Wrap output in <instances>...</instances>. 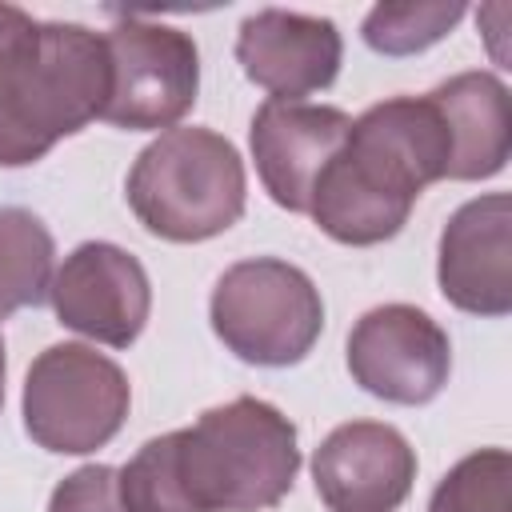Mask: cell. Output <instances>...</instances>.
<instances>
[{
	"label": "cell",
	"mask_w": 512,
	"mask_h": 512,
	"mask_svg": "<svg viewBox=\"0 0 512 512\" xmlns=\"http://www.w3.org/2000/svg\"><path fill=\"white\" fill-rule=\"evenodd\" d=\"M296 472V424L268 400L236 396L140 444L116 468V488L124 512H264L292 492Z\"/></svg>",
	"instance_id": "cell-1"
},
{
	"label": "cell",
	"mask_w": 512,
	"mask_h": 512,
	"mask_svg": "<svg viewBox=\"0 0 512 512\" xmlns=\"http://www.w3.org/2000/svg\"><path fill=\"white\" fill-rule=\"evenodd\" d=\"M448 128L428 96H392L352 120L348 140L320 172L308 216L336 244L368 248L392 240L416 196L448 180Z\"/></svg>",
	"instance_id": "cell-2"
},
{
	"label": "cell",
	"mask_w": 512,
	"mask_h": 512,
	"mask_svg": "<svg viewBox=\"0 0 512 512\" xmlns=\"http://www.w3.org/2000/svg\"><path fill=\"white\" fill-rule=\"evenodd\" d=\"M108 92L104 32L0 4V168L44 160L64 136L104 116Z\"/></svg>",
	"instance_id": "cell-3"
},
{
	"label": "cell",
	"mask_w": 512,
	"mask_h": 512,
	"mask_svg": "<svg viewBox=\"0 0 512 512\" xmlns=\"http://www.w3.org/2000/svg\"><path fill=\"white\" fill-rule=\"evenodd\" d=\"M124 196L144 232L172 244H200L244 216L248 176L228 136L192 124L160 132L136 156Z\"/></svg>",
	"instance_id": "cell-4"
},
{
	"label": "cell",
	"mask_w": 512,
	"mask_h": 512,
	"mask_svg": "<svg viewBox=\"0 0 512 512\" xmlns=\"http://www.w3.org/2000/svg\"><path fill=\"white\" fill-rule=\"evenodd\" d=\"M208 320L216 340L244 364H300L324 332V300L312 276L276 256H252L220 272Z\"/></svg>",
	"instance_id": "cell-5"
},
{
	"label": "cell",
	"mask_w": 512,
	"mask_h": 512,
	"mask_svg": "<svg viewBox=\"0 0 512 512\" xmlns=\"http://www.w3.org/2000/svg\"><path fill=\"white\" fill-rule=\"evenodd\" d=\"M132 388L124 368L92 344H48L24 376V432L44 452L88 456L128 420Z\"/></svg>",
	"instance_id": "cell-6"
},
{
	"label": "cell",
	"mask_w": 512,
	"mask_h": 512,
	"mask_svg": "<svg viewBox=\"0 0 512 512\" xmlns=\"http://www.w3.org/2000/svg\"><path fill=\"white\" fill-rule=\"evenodd\" d=\"M104 44L112 60V92L100 120L128 132H168L192 112L200 92V52L188 32L144 16H120L104 32Z\"/></svg>",
	"instance_id": "cell-7"
},
{
	"label": "cell",
	"mask_w": 512,
	"mask_h": 512,
	"mask_svg": "<svg viewBox=\"0 0 512 512\" xmlns=\"http://www.w3.org/2000/svg\"><path fill=\"white\" fill-rule=\"evenodd\" d=\"M352 380L388 404H428L452 372L448 332L416 304L368 308L348 332Z\"/></svg>",
	"instance_id": "cell-8"
},
{
	"label": "cell",
	"mask_w": 512,
	"mask_h": 512,
	"mask_svg": "<svg viewBox=\"0 0 512 512\" xmlns=\"http://www.w3.org/2000/svg\"><path fill=\"white\" fill-rule=\"evenodd\" d=\"M48 300L64 328L108 348H128L148 324L152 284L128 248L112 240H84L56 268Z\"/></svg>",
	"instance_id": "cell-9"
},
{
	"label": "cell",
	"mask_w": 512,
	"mask_h": 512,
	"mask_svg": "<svg viewBox=\"0 0 512 512\" xmlns=\"http://www.w3.org/2000/svg\"><path fill=\"white\" fill-rule=\"evenodd\" d=\"M312 480L328 512H396L416 480V448L392 424L348 420L320 440Z\"/></svg>",
	"instance_id": "cell-10"
},
{
	"label": "cell",
	"mask_w": 512,
	"mask_h": 512,
	"mask_svg": "<svg viewBox=\"0 0 512 512\" xmlns=\"http://www.w3.org/2000/svg\"><path fill=\"white\" fill-rule=\"evenodd\" d=\"M348 132H352V116L332 104L264 100L248 128V144L264 192L288 212H308L316 180L332 164Z\"/></svg>",
	"instance_id": "cell-11"
},
{
	"label": "cell",
	"mask_w": 512,
	"mask_h": 512,
	"mask_svg": "<svg viewBox=\"0 0 512 512\" xmlns=\"http://www.w3.org/2000/svg\"><path fill=\"white\" fill-rule=\"evenodd\" d=\"M436 280L452 308L472 316L512 312V196L488 192L460 204L436 252Z\"/></svg>",
	"instance_id": "cell-12"
},
{
	"label": "cell",
	"mask_w": 512,
	"mask_h": 512,
	"mask_svg": "<svg viewBox=\"0 0 512 512\" xmlns=\"http://www.w3.org/2000/svg\"><path fill=\"white\" fill-rule=\"evenodd\" d=\"M236 60L268 100H300L340 76L344 40L328 16L260 8L236 32Z\"/></svg>",
	"instance_id": "cell-13"
},
{
	"label": "cell",
	"mask_w": 512,
	"mask_h": 512,
	"mask_svg": "<svg viewBox=\"0 0 512 512\" xmlns=\"http://www.w3.org/2000/svg\"><path fill=\"white\" fill-rule=\"evenodd\" d=\"M440 108L452 160L448 180H492L512 156V96L492 72H460L428 92Z\"/></svg>",
	"instance_id": "cell-14"
},
{
	"label": "cell",
	"mask_w": 512,
	"mask_h": 512,
	"mask_svg": "<svg viewBox=\"0 0 512 512\" xmlns=\"http://www.w3.org/2000/svg\"><path fill=\"white\" fill-rule=\"evenodd\" d=\"M56 240L28 208H0V320L48 300L56 276Z\"/></svg>",
	"instance_id": "cell-15"
},
{
	"label": "cell",
	"mask_w": 512,
	"mask_h": 512,
	"mask_svg": "<svg viewBox=\"0 0 512 512\" xmlns=\"http://www.w3.org/2000/svg\"><path fill=\"white\" fill-rule=\"evenodd\" d=\"M464 12H468L464 4H444V0H428V4H376L364 16L360 36L380 56H416V52L440 44L464 20Z\"/></svg>",
	"instance_id": "cell-16"
},
{
	"label": "cell",
	"mask_w": 512,
	"mask_h": 512,
	"mask_svg": "<svg viewBox=\"0 0 512 512\" xmlns=\"http://www.w3.org/2000/svg\"><path fill=\"white\" fill-rule=\"evenodd\" d=\"M428 512H512V456L508 448H480L456 460L432 500Z\"/></svg>",
	"instance_id": "cell-17"
},
{
	"label": "cell",
	"mask_w": 512,
	"mask_h": 512,
	"mask_svg": "<svg viewBox=\"0 0 512 512\" xmlns=\"http://www.w3.org/2000/svg\"><path fill=\"white\" fill-rule=\"evenodd\" d=\"M48 512H124L116 468L112 464H84L68 472L48 500Z\"/></svg>",
	"instance_id": "cell-18"
},
{
	"label": "cell",
	"mask_w": 512,
	"mask_h": 512,
	"mask_svg": "<svg viewBox=\"0 0 512 512\" xmlns=\"http://www.w3.org/2000/svg\"><path fill=\"white\" fill-rule=\"evenodd\" d=\"M4 372H8V360H4V340H0V408H4Z\"/></svg>",
	"instance_id": "cell-19"
}]
</instances>
